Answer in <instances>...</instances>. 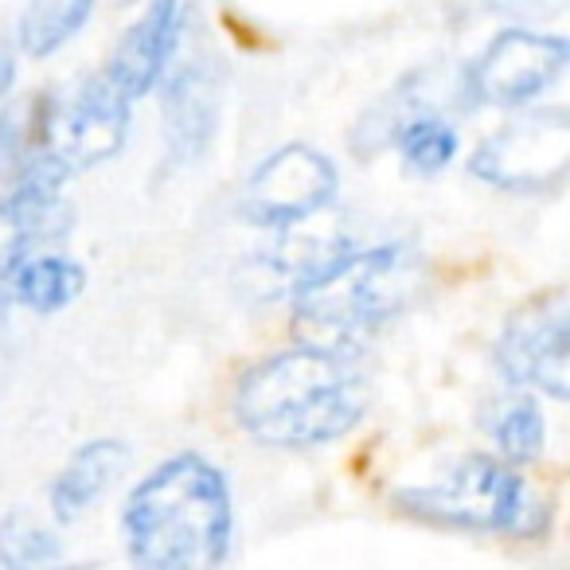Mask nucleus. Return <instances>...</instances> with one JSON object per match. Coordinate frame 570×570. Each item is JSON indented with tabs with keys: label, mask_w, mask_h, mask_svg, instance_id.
Segmentation results:
<instances>
[{
	"label": "nucleus",
	"mask_w": 570,
	"mask_h": 570,
	"mask_svg": "<svg viewBox=\"0 0 570 570\" xmlns=\"http://www.w3.org/2000/svg\"><path fill=\"white\" fill-rule=\"evenodd\" d=\"M570 165V114L562 106L531 110L484 137L469 157V173L500 191L559 188Z\"/></svg>",
	"instance_id": "5"
},
{
	"label": "nucleus",
	"mask_w": 570,
	"mask_h": 570,
	"mask_svg": "<svg viewBox=\"0 0 570 570\" xmlns=\"http://www.w3.org/2000/svg\"><path fill=\"white\" fill-rule=\"evenodd\" d=\"M184 20H188V9H180L173 0L149 4V9L126 28L118 48L110 51L106 67L98 71V79L110 90H118V95L134 106L137 98L149 95L160 82V75L168 71V59H173L176 43H180Z\"/></svg>",
	"instance_id": "11"
},
{
	"label": "nucleus",
	"mask_w": 570,
	"mask_h": 570,
	"mask_svg": "<svg viewBox=\"0 0 570 570\" xmlns=\"http://www.w3.org/2000/svg\"><path fill=\"white\" fill-rule=\"evenodd\" d=\"M395 149L403 153L406 168H414V173H442L453 160V153H458V129L445 118H438V114H426V118L411 121L403 129Z\"/></svg>",
	"instance_id": "19"
},
{
	"label": "nucleus",
	"mask_w": 570,
	"mask_h": 570,
	"mask_svg": "<svg viewBox=\"0 0 570 570\" xmlns=\"http://www.w3.org/2000/svg\"><path fill=\"white\" fill-rule=\"evenodd\" d=\"M9 87H12V51L0 48V98L9 95Z\"/></svg>",
	"instance_id": "20"
},
{
	"label": "nucleus",
	"mask_w": 570,
	"mask_h": 570,
	"mask_svg": "<svg viewBox=\"0 0 570 570\" xmlns=\"http://www.w3.org/2000/svg\"><path fill=\"white\" fill-rule=\"evenodd\" d=\"M129 461V445L118 438H95V442L79 445L67 458V465L56 473L48 489V508L56 523H75L110 492V484L121 476Z\"/></svg>",
	"instance_id": "14"
},
{
	"label": "nucleus",
	"mask_w": 570,
	"mask_h": 570,
	"mask_svg": "<svg viewBox=\"0 0 570 570\" xmlns=\"http://www.w3.org/2000/svg\"><path fill=\"white\" fill-rule=\"evenodd\" d=\"M395 504L422 523L484 535H543L551 528V504L492 453H469L438 481L399 489Z\"/></svg>",
	"instance_id": "4"
},
{
	"label": "nucleus",
	"mask_w": 570,
	"mask_h": 570,
	"mask_svg": "<svg viewBox=\"0 0 570 570\" xmlns=\"http://www.w3.org/2000/svg\"><path fill=\"white\" fill-rule=\"evenodd\" d=\"M567 289L554 285L535 294L504 321L497 336V367L508 383L543 391L554 403H567L570 367H567Z\"/></svg>",
	"instance_id": "7"
},
{
	"label": "nucleus",
	"mask_w": 570,
	"mask_h": 570,
	"mask_svg": "<svg viewBox=\"0 0 570 570\" xmlns=\"http://www.w3.org/2000/svg\"><path fill=\"white\" fill-rule=\"evenodd\" d=\"M121 539L137 570H223L235 543L227 473L204 453L153 465L121 504Z\"/></svg>",
	"instance_id": "2"
},
{
	"label": "nucleus",
	"mask_w": 570,
	"mask_h": 570,
	"mask_svg": "<svg viewBox=\"0 0 570 570\" xmlns=\"http://www.w3.org/2000/svg\"><path fill=\"white\" fill-rule=\"evenodd\" d=\"M165 95H160V121H165V145L176 165L199 160L215 141L223 110V71L219 59L207 43L188 40L180 32L168 71L160 75Z\"/></svg>",
	"instance_id": "9"
},
{
	"label": "nucleus",
	"mask_w": 570,
	"mask_h": 570,
	"mask_svg": "<svg viewBox=\"0 0 570 570\" xmlns=\"http://www.w3.org/2000/svg\"><path fill=\"white\" fill-rule=\"evenodd\" d=\"M0 282L9 289V297L24 309L51 317L63 313L87 285V269L67 254L48 250L43 243H12L0 266Z\"/></svg>",
	"instance_id": "13"
},
{
	"label": "nucleus",
	"mask_w": 570,
	"mask_h": 570,
	"mask_svg": "<svg viewBox=\"0 0 570 570\" xmlns=\"http://www.w3.org/2000/svg\"><path fill=\"white\" fill-rule=\"evenodd\" d=\"M570 59V40L559 32L504 28L484 43L465 71V95L476 106H523L543 95Z\"/></svg>",
	"instance_id": "8"
},
{
	"label": "nucleus",
	"mask_w": 570,
	"mask_h": 570,
	"mask_svg": "<svg viewBox=\"0 0 570 570\" xmlns=\"http://www.w3.org/2000/svg\"><path fill=\"white\" fill-rule=\"evenodd\" d=\"M67 176L71 168L43 145L4 180L0 219L17 230V243H43L48 235H56L59 219H63Z\"/></svg>",
	"instance_id": "12"
},
{
	"label": "nucleus",
	"mask_w": 570,
	"mask_h": 570,
	"mask_svg": "<svg viewBox=\"0 0 570 570\" xmlns=\"http://www.w3.org/2000/svg\"><path fill=\"white\" fill-rule=\"evenodd\" d=\"M422 266L411 246H344L321 258L294 289L297 325L309 344L348 352L352 341L375 333L411 305Z\"/></svg>",
	"instance_id": "3"
},
{
	"label": "nucleus",
	"mask_w": 570,
	"mask_h": 570,
	"mask_svg": "<svg viewBox=\"0 0 570 570\" xmlns=\"http://www.w3.org/2000/svg\"><path fill=\"white\" fill-rule=\"evenodd\" d=\"M484 430H489L492 445H497L492 458H500L512 469L535 461L547 445V419L531 395L492 399L489 411H484Z\"/></svg>",
	"instance_id": "16"
},
{
	"label": "nucleus",
	"mask_w": 570,
	"mask_h": 570,
	"mask_svg": "<svg viewBox=\"0 0 570 570\" xmlns=\"http://www.w3.org/2000/svg\"><path fill=\"white\" fill-rule=\"evenodd\" d=\"M430 75L434 71H411L387 90L380 95L364 114H360L356 129H352V149L360 157H372L380 149H391V145L403 137V129L411 121L426 118V114H438L434 102H430Z\"/></svg>",
	"instance_id": "15"
},
{
	"label": "nucleus",
	"mask_w": 570,
	"mask_h": 570,
	"mask_svg": "<svg viewBox=\"0 0 570 570\" xmlns=\"http://www.w3.org/2000/svg\"><path fill=\"white\" fill-rule=\"evenodd\" d=\"M0 570H71V562L63 539L20 508L0 520Z\"/></svg>",
	"instance_id": "17"
},
{
	"label": "nucleus",
	"mask_w": 570,
	"mask_h": 570,
	"mask_svg": "<svg viewBox=\"0 0 570 570\" xmlns=\"http://www.w3.org/2000/svg\"><path fill=\"white\" fill-rule=\"evenodd\" d=\"M129 110L134 106L110 90L98 71L90 75L79 87V95L63 106V114L48 121V149L63 160L71 173L79 168H90L98 160L114 157L126 141L129 129Z\"/></svg>",
	"instance_id": "10"
},
{
	"label": "nucleus",
	"mask_w": 570,
	"mask_h": 570,
	"mask_svg": "<svg viewBox=\"0 0 570 570\" xmlns=\"http://www.w3.org/2000/svg\"><path fill=\"white\" fill-rule=\"evenodd\" d=\"M367 383L341 348L294 344L258 360L235 387V419L258 445L317 450L360 426Z\"/></svg>",
	"instance_id": "1"
},
{
	"label": "nucleus",
	"mask_w": 570,
	"mask_h": 570,
	"mask_svg": "<svg viewBox=\"0 0 570 570\" xmlns=\"http://www.w3.org/2000/svg\"><path fill=\"white\" fill-rule=\"evenodd\" d=\"M341 176L321 149L305 141H289L274 149L243 184L238 212L258 227H297L333 204Z\"/></svg>",
	"instance_id": "6"
},
{
	"label": "nucleus",
	"mask_w": 570,
	"mask_h": 570,
	"mask_svg": "<svg viewBox=\"0 0 570 570\" xmlns=\"http://www.w3.org/2000/svg\"><path fill=\"white\" fill-rule=\"evenodd\" d=\"M90 12H95L90 0H43V4H28L17 24L20 48L32 59L51 56V51H59L67 40H75L82 32Z\"/></svg>",
	"instance_id": "18"
}]
</instances>
